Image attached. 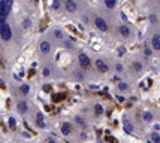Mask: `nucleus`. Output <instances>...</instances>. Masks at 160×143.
Masks as SVG:
<instances>
[{"mask_svg":"<svg viewBox=\"0 0 160 143\" xmlns=\"http://www.w3.org/2000/svg\"><path fill=\"white\" fill-rule=\"evenodd\" d=\"M0 37H2L3 40H11L12 37V30H11V26L8 22H2L0 24Z\"/></svg>","mask_w":160,"mask_h":143,"instance_id":"obj_1","label":"nucleus"},{"mask_svg":"<svg viewBox=\"0 0 160 143\" xmlns=\"http://www.w3.org/2000/svg\"><path fill=\"white\" fill-rule=\"evenodd\" d=\"M94 26H96V27H97L100 31H103V33L109 30V26H108V22H106V21H105L102 16H96V18H94Z\"/></svg>","mask_w":160,"mask_h":143,"instance_id":"obj_2","label":"nucleus"},{"mask_svg":"<svg viewBox=\"0 0 160 143\" xmlns=\"http://www.w3.org/2000/svg\"><path fill=\"white\" fill-rule=\"evenodd\" d=\"M78 63H79V66L85 70V69H88L90 67V64H91V61H90V57L87 55V54H84V52H81L79 55H78Z\"/></svg>","mask_w":160,"mask_h":143,"instance_id":"obj_3","label":"nucleus"},{"mask_svg":"<svg viewBox=\"0 0 160 143\" xmlns=\"http://www.w3.org/2000/svg\"><path fill=\"white\" fill-rule=\"evenodd\" d=\"M94 66H96V69H97V72H100V73H106V72L109 70V67H108V64L103 61V60H96V63H94Z\"/></svg>","mask_w":160,"mask_h":143,"instance_id":"obj_4","label":"nucleus"},{"mask_svg":"<svg viewBox=\"0 0 160 143\" xmlns=\"http://www.w3.org/2000/svg\"><path fill=\"white\" fill-rule=\"evenodd\" d=\"M64 6H66V11H67V12H71V14L76 12V8H78L76 3H75V0H66Z\"/></svg>","mask_w":160,"mask_h":143,"instance_id":"obj_5","label":"nucleus"},{"mask_svg":"<svg viewBox=\"0 0 160 143\" xmlns=\"http://www.w3.org/2000/svg\"><path fill=\"white\" fill-rule=\"evenodd\" d=\"M151 46L154 51H160V34H154L151 37Z\"/></svg>","mask_w":160,"mask_h":143,"instance_id":"obj_6","label":"nucleus"},{"mask_svg":"<svg viewBox=\"0 0 160 143\" xmlns=\"http://www.w3.org/2000/svg\"><path fill=\"white\" fill-rule=\"evenodd\" d=\"M39 49H40V52H42V54H48V52L51 51V43H50V42H47V40L40 42Z\"/></svg>","mask_w":160,"mask_h":143,"instance_id":"obj_7","label":"nucleus"},{"mask_svg":"<svg viewBox=\"0 0 160 143\" xmlns=\"http://www.w3.org/2000/svg\"><path fill=\"white\" fill-rule=\"evenodd\" d=\"M61 133H63V136H69V134L72 133V125H71V122H63V124H61Z\"/></svg>","mask_w":160,"mask_h":143,"instance_id":"obj_8","label":"nucleus"},{"mask_svg":"<svg viewBox=\"0 0 160 143\" xmlns=\"http://www.w3.org/2000/svg\"><path fill=\"white\" fill-rule=\"evenodd\" d=\"M118 33H120L123 37H129V36H130V29L126 26V24H123V26L118 27Z\"/></svg>","mask_w":160,"mask_h":143,"instance_id":"obj_9","label":"nucleus"},{"mask_svg":"<svg viewBox=\"0 0 160 143\" xmlns=\"http://www.w3.org/2000/svg\"><path fill=\"white\" fill-rule=\"evenodd\" d=\"M8 16H9V14L5 11V8H3L2 2H0V24H2V22H6Z\"/></svg>","mask_w":160,"mask_h":143,"instance_id":"obj_10","label":"nucleus"},{"mask_svg":"<svg viewBox=\"0 0 160 143\" xmlns=\"http://www.w3.org/2000/svg\"><path fill=\"white\" fill-rule=\"evenodd\" d=\"M17 107H18V112H19L21 115L27 113V110H29V104H27L26 102H19V103L17 104Z\"/></svg>","mask_w":160,"mask_h":143,"instance_id":"obj_11","label":"nucleus"},{"mask_svg":"<svg viewBox=\"0 0 160 143\" xmlns=\"http://www.w3.org/2000/svg\"><path fill=\"white\" fill-rule=\"evenodd\" d=\"M0 2H2V5H3L5 11L9 14V12H11V9H12V5H14V0H0Z\"/></svg>","mask_w":160,"mask_h":143,"instance_id":"obj_12","label":"nucleus"},{"mask_svg":"<svg viewBox=\"0 0 160 143\" xmlns=\"http://www.w3.org/2000/svg\"><path fill=\"white\" fill-rule=\"evenodd\" d=\"M36 124L40 127V128H45V121H43V115L39 112V113H36Z\"/></svg>","mask_w":160,"mask_h":143,"instance_id":"obj_13","label":"nucleus"},{"mask_svg":"<svg viewBox=\"0 0 160 143\" xmlns=\"http://www.w3.org/2000/svg\"><path fill=\"white\" fill-rule=\"evenodd\" d=\"M142 119H144L145 122H151L153 119H154V115H153L151 112H144V113H142Z\"/></svg>","mask_w":160,"mask_h":143,"instance_id":"obj_14","label":"nucleus"},{"mask_svg":"<svg viewBox=\"0 0 160 143\" xmlns=\"http://www.w3.org/2000/svg\"><path fill=\"white\" fill-rule=\"evenodd\" d=\"M103 2H105V6L108 9H114L117 6V0H103Z\"/></svg>","mask_w":160,"mask_h":143,"instance_id":"obj_15","label":"nucleus"},{"mask_svg":"<svg viewBox=\"0 0 160 143\" xmlns=\"http://www.w3.org/2000/svg\"><path fill=\"white\" fill-rule=\"evenodd\" d=\"M123 124H124V131H126V133H133V125L127 121V119H124Z\"/></svg>","mask_w":160,"mask_h":143,"instance_id":"obj_16","label":"nucleus"},{"mask_svg":"<svg viewBox=\"0 0 160 143\" xmlns=\"http://www.w3.org/2000/svg\"><path fill=\"white\" fill-rule=\"evenodd\" d=\"M94 115L96 116H102L103 115V106L102 104H96L94 106Z\"/></svg>","mask_w":160,"mask_h":143,"instance_id":"obj_17","label":"nucleus"},{"mask_svg":"<svg viewBox=\"0 0 160 143\" xmlns=\"http://www.w3.org/2000/svg\"><path fill=\"white\" fill-rule=\"evenodd\" d=\"M151 142L153 143H160V134L157 131H153L151 133Z\"/></svg>","mask_w":160,"mask_h":143,"instance_id":"obj_18","label":"nucleus"},{"mask_svg":"<svg viewBox=\"0 0 160 143\" xmlns=\"http://www.w3.org/2000/svg\"><path fill=\"white\" fill-rule=\"evenodd\" d=\"M19 91L26 95V94H29V91H30V87H29L27 84H22V85L19 87Z\"/></svg>","mask_w":160,"mask_h":143,"instance_id":"obj_19","label":"nucleus"},{"mask_svg":"<svg viewBox=\"0 0 160 143\" xmlns=\"http://www.w3.org/2000/svg\"><path fill=\"white\" fill-rule=\"evenodd\" d=\"M117 87H118V89H120V91H126V89L129 88L126 82H118V84H117Z\"/></svg>","mask_w":160,"mask_h":143,"instance_id":"obj_20","label":"nucleus"},{"mask_svg":"<svg viewBox=\"0 0 160 143\" xmlns=\"http://www.w3.org/2000/svg\"><path fill=\"white\" fill-rule=\"evenodd\" d=\"M54 37H55V39H63V31L58 30V29L54 30Z\"/></svg>","mask_w":160,"mask_h":143,"instance_id":"obj_21","label":"nucleus"},{"mask_svg":"<svg viewBox=\"0 0 160 143\" xmlns=\"http://www.w3.org/2000/svg\"><path fill=\"white\" fill-rule=\"evenodd\" d=\"M32 26V21L30 19H24V21H22V27H24V29H29Z\"/></svg>","mask_w":160,"mask_h":143,"instance_id":"obj_22","label":"nucleus"},{"mask_svg":"<svg viewBox=\"0 0 160 143\" xmlns=\"http://www.w3.org/2000/svg\"><path fill=\"white\" fill-rule=\"evenodd\" d=\"M9 127H11V128H15V127H17V122H15V118H12V116L9 118Z\"/></svg>","mask_w":160,"mask_h":143,"instance_id":"obj_23","label":"nucleus"},{"mask_svg":"<svg viewBox=\"0 0 160 143\" xmlns=\"http://www.w3.org/2000/svg\"><path fill=\"white\" fill-rule=\"evenodd\" d=\"M42 75H43L45 78H47V76H50V75H51V70H50L48 67H45V69L42 70Z\"/></svg>","mask_w":160,"mask_h":143,"instance_id":"obj_24","label":"nucleus"},{"mask_svg":"<svg viewBox=\"0 0 160 143\" xmlns=\"http://www.w3.org/2000/svg\"><path fill=\"white\" fill-rule=\"evenodd\" d=\"M133 69H135L136 72H141V70H142V64H139V63H133Z\"/></svg>","mask_w":160,"mask_h":143,"instance_id":"obj_25","label":"nucleus"},{"mask_svg":"<svg viewBox=\"0 0 160 143\" xmlns=\"http://www.w3.org/2000/svg\"><path fill=\"white\" fill-rule=\"evenodd\" d=\"M60 8V2H58V0H54V2H53V9H58Z\"/></svg>","mask_w":160,"mask_h":143,"instance_id":"obj_26","label":"nucleus"},{"mask_svg":"<svg viewBox=\"0 0 160 143\" xmlns=\"http://www.w3.org/2000/svg\"><path fill=\"white\" fill-rule=\"evenodd\" d=\"M75 119H76V122H78V124H81V125H85V122H84V119H82L81 116H76Z\"/></svg>","mask_w":160,"mask_h":143,"instance_id":"obj_27","label":"nucleus"},{"mask_svg":"<svg viewBox=\"0 0 160 143\" xmlns=\"http://www.w3.org/2000/svg\"><path fill=\"white\" fill-rule=\"evenodd\" d=\"M75 76L81 81V79H84V73H79V72H76V73H75Z\"/></svg>","mask_w":160,"mask_h":143,"instance_id":"obj_28","label":"nucleus"},{"mask_svg":"<svg viewBox=\"0 0 160 143\" xmlns=\"http://www.w3.org/2000/svg\"><path fill=\"white\" fill-rule=\"evenodd\" d=\"M151 52H153V51H151V49H150V48H147V49H145V51H144V54H145V55H147V57H150V55H151Z\"/></svg>","mask_w":160,"mask_h":143,"instance_id":"obj_29","label":"nucleus"},{"mask_svg":"<svg viewBox=\"0 0 160 143\" xmlns=\"http://www.w3.org/2000/svg\"><path fill=\"white\" fill-rule=\"evenodd\" d=\"M115 70L120 73V72H123V66H121V64H117V66H115Z\"/></svg>","mask_w":160,"mask_h":143,"instance_id":"obj_30","label":"nucleus"},{"mask_svg":"<svg viewBox=\"0 0 160 143\" xmlns=\"http://www.w3.org/2000/svg\"><path fill=\"white\" fill-rule=\"evenodd\" d=\"M0 88H5V82L3 81H0Z\"/></svg>","mask_w":160,"mask_h":143,"instance_id":"obj_31","label":"nucleus"},{"mask_svg":"<svg viewBox=\"0 0 160 143\" xmlns=\"http://www.w3.org/2000/svg\"><path fill=\"white\" fill-rule=\"evenodd\" d=\"M47 143H57V142H55V140H53V139H48V142H47Z\"/></svg>","mask_w":160,"mask_h":143,"instance_id":"obj_32","label":"nucleus"},{"mask_svg":"<svg viewBox=\"0 0 160 143\" xmlns=\"http://www.w3.org/2000/svg\"><path fill=\"white\" fill-rule=\"evenodd\" d=\"M0 66H5V64H3V61H2V58H0Z\"/></svg>","mask_w":160,"mask_h":143,"instance_id":"obj_33","label":"nucleus"}]
</instances>
